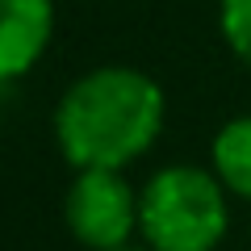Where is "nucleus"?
Returning <instances> with one entry per match:
<instances>
[{"label": "nucleus", "instance_id": "nucleus-7", "mask_svg": "<svg viewBox=\"0 0 251 251\" xmlns=\"http://www.w3.org/2000/svg\"><path fill=\"white\" fill-rule=\"evenodd\" d=\"M117 251H147L143 243H126V247H117Z\"/></svg>", "mask_w": 251, "mask_h": 251}, {"label": "nucleus", "instance_id": "nucleus-2", "mask_svg": "<svg viewBox=\"0 0 251 251\" xmlns=\"http://www.w3.org/2000/svg\"><path fill=\"white\" fill-rule=\"evenodd\" d=\"M230 234V193L201 163H168L138 188V243L147 251H218Z\"/></svg>", "mask_w": 251, "mask_h": 251}, {"label": "nucleus", "instance_id": "nucleus-6", "mask_svg": "<svg viewBox=\"0 0 251 251\" xmlns=\"http://www.w3.org/2000/svg\"><path fill=\"white\" fill-rule=\"evenodd\" d=\"M222 42L243 67H251V0H218Z\"/></svg>", "mask_w": 251, "mask_h": 251}, {"label": "nucleus", "instance_id": "nucleus-1", "mask_svg": "<svg viewBox=\"0 0 251 251\" xmlns=\"http://www.w3.org/2000/svg\"><path fill=\"white\" fill-rule=\"evenodd\" d=\"M163 126V84L130 63H100L75 75L54 105V143L72 172H126L155 151Z\"/></svg>", "mask_w": 251, "mask_h": 251}, {"label": "nucleus", "instance_id": "nucleus-3", "mask_svg": "<svg viewBox=\"0 0 251 251\" xmlns=\"http://www.w3.org/2000/svg\"><path fill=\"white\" fill-rule=\"evenodd\" d=\"M63 226L88 251L138 243V188L126 172H75L63 193Z\"/></svg>", "mask_w": 251, "mask_h": 251}, {"label": "nucleus", "instance_id": "nucleus-4", "mask_svg": "<svg viewBox=\"0 0 251 251\" xmlns=\"http://www.w3.org/2000/svg\"><path fill=\"white\" fill-rule=\"evenodd\" d=\"M54 42V0H0V88L17 84Z\"/></svg>", "mask_w": 251, "mask_h": 251}, {"label": "nucleus", "instance_id": "nucleus-5", "mask_svg": "<svg viewBox=\"0 0 251 251\" xmlns=\"http://www.w3.org/2000/svg\"><path fill=\"white\" fill-rule=\"evenodd\" d=\"M209 172L222 180L230 201L251 205V113H234L209 143Z\"/></svg>", "mask_w": 251, "mask_h": 251}]
</instances>
